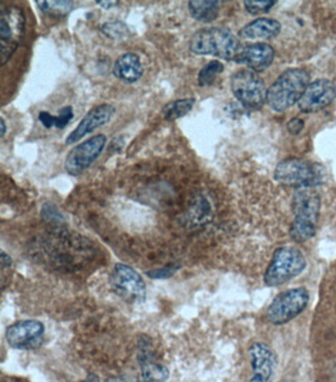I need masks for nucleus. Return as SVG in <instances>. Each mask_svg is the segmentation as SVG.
Returning <instances> with one entry per match:
<instances>
[{"mask_svg":"<svg viewBox=\"0 0 336 382\" xmlns=\"http://www.w3.org/2000/svg\"><path fill=\"white\" fill-rule=\"evenodd\" d=\"M189 50L198 56H212L225 61H235L242 45L236 36L225 28L211 27L196 32L189 42Z\"/></svg>","mask_w":336,"mask_h":382,"instance_id":"nucleus-1","label":"nucleus"},{"mask_svg":"<svg viewBox=\"0 0 336 382\" xmlns=\"http://www.w3.org/2000/svg\"><path fill=\"white\" fill-rule=\"evenodd\" d=\"M310 84V75L300 68L284 71L267 90L266 103L277 113H282L298 104Z\"/></svg>","mask_w":336,"mask_h":382,"instance_id":"nucleus-2","label":"nucleus"},{"mask_svg":"<svg viewBox=\"0 0 336 382\" xmlns=\"http://www.w3.org/2000/svg\"><path fill=\"white\" fill-rule=\"evenodd\" d=\"M294 222L290 235L297 242L312 239L317 231V223L321 210V198L315 189H302L295 193L292 200Z\"/></svg>","mask_w":336,"mask_h":382,"instance_id":"nucleus-3","label":"nucleus"},{"mask_svg":"<svg viewBox=\"0 0 336 382\" xmlns=\"http://www.w3.org/2000/svg\"><path fill=\"white\" fill-rule=\"evenodd\" d=\"M274 178L279 184L286 187L313 189L324 180L321 165L299 158L283 160L276 167Z\"/></svg>","mask_w":336,"mask_h":382,"instance_id":"nucleus-4","label":"nucleus"},{"mask_svg":"<svg viewBox=\"0 0 336 382\" xmlns=\"http://www.w3.org/2000/svg\"><path fill=\"white\" fill-rule=\"evenodd\" d=\"M307 266L305 256L299 249L283 246L274 253L264 274L269 287H277L296 278Z\"/></svg>","mask_w":336,"mask_h":382,"instance_id":"nucleus-5","label":"nucleus"},{"mask_svg":"<svg viewBox=\"0 0 336 382\" xmlns=\"http://www.w3.org/2000/svg\"><path fill=\"white\" fill-rule=\"evenodd\" d=\"M25 16L21 8L15 6H6L0 13V47L3 66L15 54L21 43L24 32Z\"/></svg>","mask_w":336,"mask_h":382,"instance_id":"nucleus-6","label":"nucleus"},{"mask_svg":"<svg viewBox=\"0 0 336 382\" xmlns=\"http://www.w3.org/2000/svg\"><path fill=\"white\" fill-rule=\"evenodd\" d=\"M310 295L305 288L285 290L272 301L267 308L266 317L274 326H283L305 310Z\"/></svg>","mask_w":336,"mask_h":382,"instance_id":"nucleus-7","label":"nucleus"},{"mask_svg":"<svg viewBox=\"0 0 336 382\" xmlns=\"http://www.w3.org/2000/svg\"><path fill=\"white\" fill-rule=\"evenodd\" d=\"M231 89L246 109H258L266 102L267 90L264 81L255 71L242 70L233 74Z\"/></svg>","mask_w":336,"mask_h":382,"instance_id":"nucleus-8","label":"nucleus"},{"mask_svg":"<svg viewBox=\"0 0 336 382\" xmlns=\"http://www.w3.org/2000/svg\"><path fill=\"white\" fill-rule=\"evenodd\" d=\"M114 290L129 304H143L146 299V284L140 274L123 263H116L111 276Z\"/></svg>","mask_w":336,"mask_h":382,"instance_id":"nucleus-9","label":"nucleus"},{"mask_svg":"<svg viewBox=\"0 0 336 382\" xmlns=\"http://www.w3.org/2000/svg\"><path fill=\"white\" fill-rule=\"evenodd\" d=\"M107 136L98 134L82 142L68 153L65 162V171L73 177L81 175L90 168L106 147Z\"/></svg>","mask_w":336,"mask_h":382,"instance_id":"nucleus-10","label":"nucleus"},{"mask_svg":"<svg viewBox=\"0 0 336 382\" xmlns=\"http://www.w3.org/2000/svg\"><path fill=\"white\" fill-rule=\"evenodd\" d=\"M6 341L16 350H35L42 346L45 326L39 320H20L6 329Z\"/></svg>","mask_w":336,"mask_h":382,"instance_id":"nucleus-11","label":"nucleus"},{"mask_svg":"<svg viewBox=\"0 0 336 382\" xmlns=\"http://www.w3.org/2000/svg\"><path fill=\"white\" fill-rule=\"evenodd\" d=\"M336 99V86L328 79H319L308 84L298 102L304 114L317 113L329 106Z\"/></svg>","mask_w":336,"mask_h":382,"instance_id":"nucleus-12","label":"nucleus"},{"mask_svg":"<svg viewBox=\"0 0 336 382\" xmlns=\"http://www.w3.org/2000/svg\"><path fill=\"white\" fill-rule=\"evenodd\" d=\"M116 114V107L113 105L103 104L93 107L86 116L82 118L76 128L66 138V145H73L87 134H92L98 128L104 127L109 123Z\"/></svg>","mask_w":336,"mask_h":382,"instance_id":"nucleus-13","label":"nucleus"},{"mask_svg":"<svg viewBox=\"0 0 336 382\" xmlns=\"http://www.w3.org/2000/svg\"><path fill=\"white\" fill-rule=\"evenodd\" d=\"M253 377L249 382H271L277 359L271 348L264 343H255L249 349Z\"/></svg>","mask_w":336,"mask_h":382,"instance_id":"nucleus-14","label":"nucleus"},{"mask_svg":"<svg viewBox=\"0 0 336 382\" xmlns=\"http://www.w3.org/2000/svg\"><path fill=\"white\" fill-rule=\"evenodd\" d=\"M274 56H275V52L273 47L267 43H251L242 47L241 52L234 61L248 66L250 70L255 72H262L271 65Z\"/></svg>","mask_w":336,"mask_h":382,"instance_id":"nucleus-15","label":"nucleus"},{"mask_svg":"<svg viewBox=\"0 0 336 382\" xmlns=\"http://www.w3.org/2000/svg\"><path fill=\"white\" fill-rule=\"evenodd\" d=\"M114 75L127 84H134L143 76L144 68L140 57L134 52H127L116 59Z\"/></svg>","mask_w":336,"mask_h":382,"instance_id":"nucleus-16","label":"nucleus"},{"mask_svg":"<svg viewBox=\"0 0 336 382\" xmlns=\"http://www.w3.org/2000/svg\"><path fill=\"white\" fill-rule=\"evenodd\" d=\"M281 24L274 19L269 18H258L255 21L249 23L241 29L239 36L242 39H271L280 33Z\"/></svg>","mask_w":336,"mask_h":382,"instance_id":"nucleus-17","label":"nucleus"},{"mask_svg":"<svg viewBox=\"0 0 336 382\" xmlns=\"http://www.w3.org/2000/svg\"><path fill=\"white\" fill-rule=\"evenodd\" d=\"M140 361L141 379L143 382H166L168 381V368L161 363H158L149 356V353L143 351L139 356Z\"/></svg>","mask_w":336,"mask_h":382,"instance_id":"nucleus-18","label":"nucleus"},{"mask_svg":"<svg viewBox=\"0 0 336 382\" xmlns=\"http://www.w3.org/2000/svg\"><path fill=\"white\" fill-rule=\"evenodd\" d=\"M189 11L191 17L201 23H211L217 19L220 12V1H200L193 0L189 2Z\"/></svg>","mask_w":336,"mask_h":382,"instance_id":"nucleus-19","label":"nucleus"},{"mask_svg":"<svg viewBox=\"0 0 336 382\" xmlns=\"http://www.w3.org/2000/svg\"><path fill=\"white\" fill-rule=\"evenodd\" d=\"M194 104H196L194 98L173 100L163 107L162 114L167 121H175L187 116L193 109Z\"/></svg>","mask_w":336,"mask_h":382,"instance_id":"nucleus-20","label":"nucleus"},{"mask_svg":"<svg viewBox=\"0 0 336 382\" xmlns=\"http://www.w3.org/2000/svg\"><path fill=\"white\" fill-rule=\"evenodd\" d=\"M36 3L43 13H49L56 17H65L74 9V2L73 1H39L36 0Z\"/></svg>","mask_w":336,"mask_h":382,"instance_id":"nucleus-21","label":"nucleus"},{"mask_svg":"<svg viewBox=\"0 0 336 382\" xmlns=\"http://www.w3.org/2000/svg\"><path fill=\"white\" fill-rule=\"evenodd\" d=\"M224 71V65L218 61H212L203 66L198 73V84L200 87L211 86L217 76Z\"/></svg>","mask_w":336,"mask_h":382,"instance_id":"nucleus-22","label":"nucleus"},{"mask_svg":"<svg viewBox=\"0 0 336 382\" xmlns=\"http://www.w3.org/2000/svg\"><path fill=\"white\" fill-rule=\"evenodd\" d=\"M100 31L103 35L113 41H122L129 38L130 31L127 24L123 21L107 22L101 26Z\"/></svg>","mask_w":336,"mask_h":382,"instance_id":"nucleus-23","label":"nucleus"},{"mask_svg":"<svg viewBox=\"0 0 336 382\" xmlns=\"http://www.w3.org/2000/svg\"><path fill=\"white\" fill-rule=\"evenodd\" d=\"M210 211H211V208H210L209 203L202 196L196 198L191 208V217L194 220L198 219V222H202L208 219Z\"/></svg>","mask_w":336,"mask_h":382,"instance_id":"nucleus-24","label":"nucleus"},{"mask_svg":"<svg viewBox=\"0 0 336 382\" xmlns=\"http://www.w3.org/2000/svg\"><path fill=\"white\" fill-rule=\"evenodd\" d=\"M276 1H271V0H246L244 2V8L251 13V15L262 14V13H267L272 8Z\"/></svg>","mask_w":336,"mask_h":382,"instance_id":"nucleus-25","label":"nucleus"},{"mask_svg":"<svg viewBox=\"0 0 336 382\" xmlns=\"http://www.w3.org/2000/svg\"><path fill=\"white\" fill-rule=\"evenodd\" d=\"M74 114H73L72 107H65L61 109L58 116H56V127L59 129H63L67 127L68 123L72 120Z\"/></svg>","mask_w":336,"mask_h":382,"instance_id":"nucleus-26","label":"nucleus"},{"mask_svg":"<svg viewBox=\"0 0 336 382\" xmlns=\"http://www.w3.org/2000/svg\"><path fill=\"white\" fill-rule=\"evenodd\" d=\"M42 216L47 221L59 222L63 219L58 208L52 203H45L42 208Z\"/></svg>","mask_w":336,"mask_h":382,"instance_id":"nucleus-27","label":"nucleus"},{"mask_svg":"<svg viewBox=\"0 0 336 382\" xmlns=\"http://www.w3.org/2000/svg\"><path fill=\"white\" fill-rule=\"evenodd\" d=\"M179 268L180 266H169L166 268L152 270V271L147 272L146 274L152 279L170 278Z\"/></svg>","mask_w":336,"mask_h":382,"instance_id":"nucleus-28","label":"nucleus"},{"mask_svg":"<svg viewBox=\"0 0 336 382\" xmlns=\"http://www.w3.org/2000/svg\"><path fill=\"white\" fill-rule=\"evenodd\" d=\"M39 120L47 129L56 127V116H52L48 112H41L39 114Z\"/></svg>","mask_w":336,"mask_h":382,"instance_id":"nucleus-29","label":"nucleus"},{"mask_svg":"<svg viewBox=\"0 0 336 382\" xmlns=\"http://www.w3.org/2000/svg\"><path fill=\"white\" fill-rule=\"evenodd\" d=\"M287 128L290 134L293 135L299 134L304 128V121L301 118H293V120L288 123Z\"/></svg>","mask_w":336,"mask_h":382,"instance_id":"nucleus-30","label":"nucleus"},{"mask_svg":"<svg viewBox=\"0 0 336 382\" xmlns=\"http://www.w3.org/2000/svg\"><path fill=\"white\" fill-rule=\"evenodd\" d=\"M123 146H125V141H123L120 137H118V138H114L111 145H109V151L112 150L114 151V152L120 153Z\"/></svg>","mask_w":336,"mask_h":382,"instance_id":"nucleus-31","label":"nucleus"},{"mask_svg":"<svg viewBox=\"0 0 336 382\" xmlns=\"http://www.w3.org/2000/svg\"><path fill=\"white\" fill-rule=\"evenodd\" d=\"M96 3L99 4L101 8L105 9V10H109V9L118 6L120 4V1H114V0H112V1H109V0H107V1L106 0L100 1V0H98V1H96Z\"/></svg>","mask_w":336,"mask_h":382,"instance_id":"nucleus-32","label":"nucleus"},{"mask_svg":"<svg viewBox=\"0 0 336 382\" xmlns=\"http://www.w3.org/2000/svg\"><path fill=\"white\" fill-rule=\"evenodd\" d=\"M0 137H3L6 134V123L3 118H0Z\"/></svg>","mask_w":336,"mask_h":382,"instance_id":"nucleus-33","label":"nucleus"},{"mask_svg":"<svg viewBox=\"0 0 336 382\" xmlns=\"http://www.w3.org/2000/svg\"><path fill=\"white\" fill-rule=\"evenodd\" d=\"M82 382H100V381L99 377H98L97 375L90 374L88 375V376H87L85 381H83Z\"/></svg>","mask_w":336,"mask_h":382,"instance_id":"nucleus-34","label":"nucleus"}]
</instances>
